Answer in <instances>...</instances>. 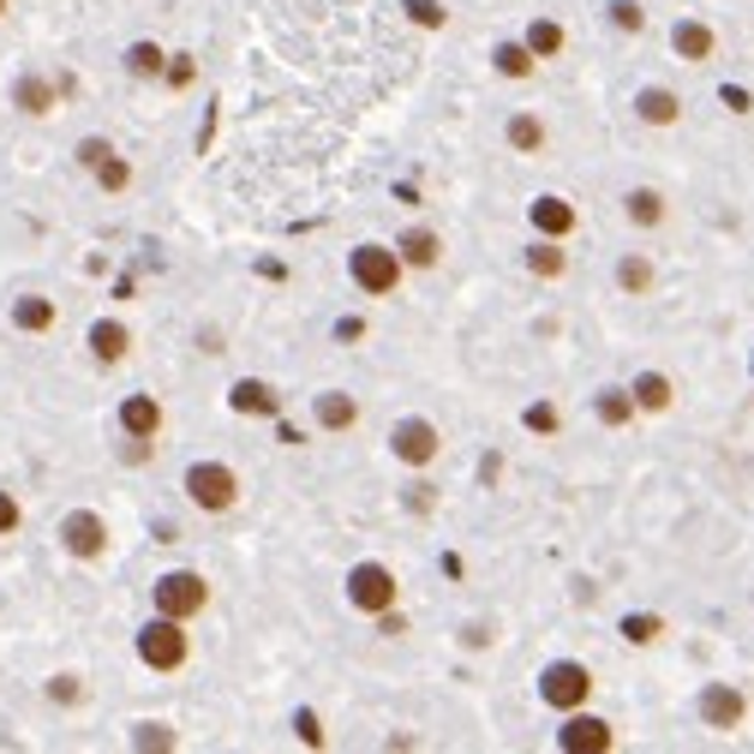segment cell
Here are the masks:
<instances>
[{
    "mask_svg": "<svg viewBox=\"0 0 754 754\" xmlns=\"http://www.w3.org/2000/svg\"><path fill=\"white\" fill-rule=\"evenodd\" d=\"M109 151H114V144H109V138H79V168H84V174H91V168H96V162H102V156H109Z\"/></svg>",
    "mask_w": 754,
    "mask_h": 754,
    "instance_id": "obj_39",
    "label": "cell"
},
{
    "mask_svg": "<svg viewBox=\"0 0 754 754\" xmlns=\"http://www.w3.org/2000/svg\"><path fill=\"white\" fill-rule=\"evenodd\" d=\"M7 7H12V0H0V19H7Z\"/></svg>",
    "mask_w": 754,
    "mask_h": 754,
    "instance_id": "obj_42",
    "label": "cell"
},
{
    "mask_svg": "<svg viewBox=\"0 0 754 754\" xmlns=\"http://www.w3.org/2000/svg\"><path fill=\"white\" fill-rule=\"evenodd\" d=\"M49 694L54 706H84V676H72V671H61V676H49Z\"/></svg>",
    "mask_w": 754,
    "mask_h": 754,
    "instance_id": "obj_32",
    "label": "cell"
},
{
    "mask_svg": "<svg viewBox=\"0 0 754 754\" xmlns=\"http://www.w3.org/2000/svg\"><path fill=\"white\" fill-rule=\"evenodd\" d=\"M54 102H61V79H49V72H19V79H12V109L19 114L49 121Z\"/></svg>",
    "mask_w": 754,
    "mask_h": 754,
    "instance_id": "obj_12",
    "label": "cell"
},
{
    "mask_svg": "<svg viewBox=\"0 0 754 754\" xmlns=\"http://www.w3.org/2000/svg\"><path fill=\"white\" fill-rule=\"evenodd\" d=\"M402 270H407V264L395 258V246L365 240V246H353V251H348V276H353V288L372 293V300H383V293L402 288Z\"/></svg>",
    "mask_w": 754,
    "mask_h": 754,
    "instance_id": "obj_3",
    "label": "cell"
},
{
    "mask_svg": "<svg viewBox=\"0 0 754 754\" xmlns=\"http://www.w3.org/2000/svg\"><path fill=\"white\" fill-rule=\"evenodd\" d=\"M114 425H121V437L132 443H156L162 437V402L151 390H132L121 407H114Z\"/></svg>",
    "mask_w": 754,
    "mask_h": 754,
    "instance_id": "obj_11",
    "label": "cell"
},
{
    "mask_svg": "<svg viewBox=\"0 0 754 754\" xmlns=\"http://www.w3.org/2000/svg\"><path fill=\"white\" fill-rule=\"evenodd\" d=\"M228 407L240 413V420H282V395H276V383H264V378H240V383H234Z\"/></svg>",
    "mask_w": 754,
    "mask_h": 754,
    "instance_id": "obj_13",
    "label": "cell"
},
{
    "mask_svg": "<svg viewBox=\"0 0 754 754\" xmlns=\"http://www.w3.org/2000/svg\"><path fill=\"white\" fill-rule=\"evenodd\" d=\"M192 79H198V66H192V54H168V66H162V84H168V91H186Z\"/></svg>",
    "mask_w": 754,
    "mask_h": 754,
    "instance_id": "obj_35",
    "label": "cell"
},
{
    "mask_svg": "<svg viewBox=\"0 0 754 754\" xmlns=\"http://www.w3.org/2000/svg\"><path fill=\"white\" fill-rule=\"evenodd\" d=\"M151 605H156L162 617H180V623H192V617L210 611V581H204L198 569H168V575H156Z\"/></svg>",
    "mask_w": 754,
    "mask_h": 754,
    "instance_id": "obj_1",
    "label": "cell"
},
{
    "mask_svg": "<svg viewBox=\"0 0 754 754\" xmlns=\"http://www.w3.org/2000/svg\"><path fill=\"white\" fill-rule=\"evenodd\" d=\"M492 66L503 72V79H534V72H539V61H534V49H527V42H497Z\"/></svg>",
    "mask_w": 754,
    "mask_h": 754,
    "instance_id": "obj_26",
    "label": "cell"
},
{
    "mask_svg": "<svg viewBox=\"0 0 754 754\" xmlns=\"http://www.w3.org/2000/svg\"><path fill=\"white\" fill-rule=\"evenodd\" d=\"M521 425H527V432H539V437H551L557 425H564V413H557L551 402H534V407L521 413Z\"/></svg>",
    "mask_w": 754,
    "mask_h": 754,
    "instance_id": "obj_33",
    "label": "cell"
},
{
    "mask_svg": "<svg viewBox=\"0 0 754 754\" xmlns=\"http://www.w3.org/2000/svg\"><path fill=\"white\" fill-rule=\"evenodd\" d=\"M138 659L151 664V671H180V664L192 659V634L180 617H151V623L138 629Z\"/></svg>",
    "mask_w": 754,
    "mask_h": 754,
    "instance_id": "obj_6",
    "label": "cell"
},
{
    "mask_svg": "<svg viewBox=\"0 0 754 754\" xmlns=\"http://www.w3.org/2000/svg\"><path fill=\"white\" fill-rule=\"evenodd\" d=\"M611 24L617 31H647V12H641V0H611Z\"/></svg>",
    "mask_w": 754,
    "mask_h": 754,
    "instance_id": "obj_34",
    "label": "cell"
},
{
    "mask_svg": "<svg viewBox=\"0 0 754 754\" xmlns=\"http://www.w3.org/2000/svg\"><path fill=\"white\" fill-rule=\"evenodd\" d=\"M653 282H659V270H653L647 251H629V258L617 264V288H623V293H653Z\"/></svg>",
    "mask_w": 754,
    "mask_h": 754,
    "instance_id": "obj_28",
    "label": "cell"
},
{
    "mask_svg": "<svg viewBox=\"0 0 754 754\" xmlns=\"http://www.w3.org/2000/svg\"><path fill=\"white\" fill-rule=\"evenodd\" d=\"M503 138H509V151L515 156H539L545 151V138H551V132H545V121L539 114H509V126H503Z\"/></svg>",
    "mask_w": 754,
    "mask_h": 754,
    "instance_id": "obj_23",
    "label": "cell"
},
{
    "mask_svg": "<svg viewBox=\"0 0 754 754\" xmlns=\"http://www.w3.org/2000/svg\"><path fill=\"white\" fill-rule=\"evenodd\" d=\"M12 330L19 335H49L54 330V300L49 293H19V300H12Z\"/></svg>",
    "mask_w": 754,
    "mask_h": 754,
    "instance_id": "obj_19",
    "label": "cell"
},
{
    "mask_svg": "<svg viewBox=\"0 0 754 754\" xmlns=\"http://www.w3.org/2000/svg\"><path fill=\"white\" fill-rule=\"evenodd\" d=\"M293 731H300V743H323V731H318V713H293Z\"/></svg>",
    "mask_w": 754,
    "mask_h": 754,
    "instance_id": "obj_40",
    "label": "cell"
},
{
    "mask_svg": "<svg viewBox=\"0 0 754 754\" xmlns=\"http://www.w3.org/2000/svg\"><path fill=\"white\" fill-rule=\"evenodd\" d=\"M724 109H731V114H748V91H736V84H731V91H724Z\"/></svg>",
    "mask_w": 754,
    "mask_h": 754,
    "instance_id": "obj_41",
    "label": "cell"
},
{
    "mask_svg": "<svg viewBox=\"0 0 754 754\" xmlns=\"http://www.w3.org/2000/svg\"><path fill=\"white\" fill-rule=\"evenodd\" d=\"M521 42L534 49V61H557V54H564V42H569V31H564L557 19H534V24L521 31Z\"/></svg>",
    "mask_w": 754,
    "mask_h": 754,
    "instance_id": "obj_24",
    "label": "cell"
},
{
    "mask_svg": "<svg viewBox=\"0 0 754 754\" xmlns=\"http://www.w3.org/2000/svg\"><path fill=\"white\" fill-rule=\"evenodd\" d=\"M664 634V617H653V611H634V617H623V641L629 647H653Z\"/></svg>",
    "mask_w": 754,
    "mask_h": 754,
    "instance_id": "obj_31",
    "label": "cell"
},
{
    "mask_svg": "<svg viewBox=\"0 0 754 754\" xmlns=\"http://www.w3.org/2000/svg\"><path fill=\"white\" fill-rule=\"evenodd\" d=\"M162 66H168V54H162V42H132L126 49V72L144 84H162Z\"/></svg>",
    "mask_w": 754,
    "mask_h": 754,
    "instance_id": "obj_29",
    "label": "cell"
},
{
    "mask_svg": "<svg viewBox=\"0 0 754 754\" xmlns=\"http://www.w3.org/2000/svg\"><path fill=\"white\" fill-rule=\"evenodd\" d=\"M180 485H186L192 509H204V515H228L240 503V473L228 462H192Z\"/></svg>",
    "mask_w": 754,
    "mask_h": 754,
    "instance_id": "obj_2",
    "label": "cell"
},
{
    "mask_svg": "<svg viewBox=\"0 0 754 754\" xmlns=\"http://www.w3.org/2000/svg\"><path fill=\"white\" fill-rule=\"evenodd\" d=\"M634 114H641L647 126H676L683 121V96L664 91V84H641V91H634Z\"/></svg>",
    "mask_w": 754,
    "mask_h": 754,
    "instance_id": "obj_18",
    "label": "cell"
},
{
    "mask_svg": "<svg viewBox=\"0 0 754 754\" xmlns=\"http://www.w3.org/2000/svg\"><path fill=\"white\" fill-rule=\"evenodd\" d=\"M84 342H91V360L96 365H121L126 353H132V330L121 318H96L91 330H84Z\"/></svg>",
    "mask_w": 754,
    "mask_h": 754,
    "instance_id": "obj_16",
    "label": "cell"
},
{
    "mask_svg": "<svg viewBox=\"0 0 754 754\" xmlns=\"http://www.w3.org/2000/svg\"><path fill=\"white\" fill-rule=\"evenodd\" d=\"M527 221H534V234H539V240H569V234H575V221H581V216H575V204H569V198L545 192V198L527 204Z\"/></svg>",
    "mask_w": 754,
    "mask_h": 754,
    "instance_id": "obj_14",
    "label": "cell"
},
{
    "mask_svg": "<svg viewBox=\"0 0 754 754\" xmlns=\"http://www.w3.org/2000/svg\"><path fill=\"white\" fill-rule=\"evenodd\" d=\"M395 258H402L407 270H432V264L443 258V240L432 228H407L402 240H395Z\"/></svg>",
    "mask_w": 754,
    "mask_h": 754,
    "instance_id": "obj_21",
    "label": "cell"
},
{
    "mask_svg": "<svg viewBox=\"0 0 754 754\" xmlns=\"http://www.w3.org/2000/svg\"><path fill=\"white\" fill-rule=\"evenodd\" d=\"M593 413H599V425H611V432H617V425H629V420H634V413H641V407H634V395H629V390H617V383H605V390L593 395Z\"/></svg>",
    "mask_w": 754,
    "mask_h": 754,
    "instance_id": "obj_25",
    "label": "cell"
},
{
    "mask_svg": "<svg viewBox=\"0 0 754 754\" xmlns=\"http://www.w3.org/2000/svg\"><path fill=\"white\" fill-rule=\"evenodd\" d=\"M132 748H174L168 724H132Z\"/></svg>",
    "mask_w": 754,
    "mask_h": 754,
    "instance_id": "obj_36",
    "label": "cell"
},
{
    "mask_svg": "<svg viewBox=\"0 0 754 754\" xmlns=\"http://www.w3.org/2000/svg\"><path fill=\"white\" fill-rule=\"evenodd\" d=\"M694 713H701L706 731H736V724L748 719V694L736 683H706L701 701H694Z\"/></svg>",
    "mask_w": 754,
    "mask_h": 754,
    "instance_id": "obj_9",
    "label": "cell"
},
{
    "mask_svg": "<svg viewBox=\"0 0 754 754\" xmlns=\"http://www.w3.org/2000/svg\"><path fill=\"white\" fill-rule=\"evenodd\" d=\"M617 736L611 724H605L599 713H587V706H575V713H564V731H557V748L564 754H605Z\"/></svg>",
    "mask_w": 754,
    "mask_h": 754,
    "instance_id": "obj_10",
    "label": "cell"
},
{
    "mask_svg": "<svg viewBox=\"0 0 754 754\" xmlns=\"http://www.w3.org/2000/svg\"><path fill=\"white\" fill-rule=\"evenodd\" d=\"M312 420H318V432H353L360 425V402L348 390H323L312 395Z\"/></svg>",
    "mask_w": 754,
    "mask_h": 754,
    "instance_id": "obj_17",
    "label": "cell"
},
{
    "mask_svg": "<svg viewBox=\"0 0 754 754\" xmlns=\"http://www.w3.org/2000/svg\"><path fill=\"white\" fill-rule=\"evenodd\" d=\"M342 593L360 617H378V611H390V605H402V581H395L390 564H353Z\"/></svg>",
    "mask_w": 754,
    "mask_h": 754,
    "instance_id": "obj_5",
    "label": "cell"
},
{
    "mask_svg": "<svg viewBox=\"0 0 754 754\" xmlns=\"http://www.w3.org/2000/svg\"><path fill=\"white\" fill-rule=\"evenodd\" d=\"M390 455L402 467H413V473H425L443 455V432L432 420H420V413H407V420H395L390 425Z\"/></svg>",
    "mask_w": 754,
    "mask_h": 754,
    "instance_id": "obj_7",
    "label": "cell"
},
{
    "mask_svg": "<svg viewBox=\"0 0 754 754\" xmlns=\"http://www.w3.org/2000/svg\"><path fill=\"white\" fill-rule=\"evenodd\" d=\"M713 49H719V37H713V24H706V19H676L671 24V54H676V61L701 66V61H713Z\"/></svg>",
    "mask_w": 754,
    "mask_h": 754,
    "instance_id": "obj_15",
    "label": "cell"
},
{
    "mask_svg": "<svg viewBox=\"0 0 754 754\" xmlns=\"http://www.w3.org/2000/svg\"><path fill=\"white\" fill-rule=\"evenodd\" d=\"M527 270H534L539 282H557V276L569 270V251H564V240H539V246H527Z\"/></svg>",
    "mask_w": 754,
    "mask_h": 754,
    "instance_id": "obj_27",
    "label": "cell"
},
{
    "mask_svg": "<svg viewBox=\"0 0 754 754\" xmlns=\"http://www.w3.org/2000/svg\"><path fill=\"white\" fill-rule=\"evenodd\" d=\"M91 180H96L102 192H114V198H121V192L132 186V162H126L121 151H109V156H102L96 168H91Z\"/></svg>",
    "mask_w": 754,
    "mask_h": 754,
    "instance_id": "obj_30",
    "label": "cell"
},
{
    "mask_svg": "<svg viewBox=\"0 0 754 754\" xmlns=\"http://www.w3.org/2000/svg\"><path fill=\"white\" fill-rule=\"evenodd\" d=\"M629 395H634V407L641 413H671V402H676V383L664 378V372H641L629 383Z\"/></svg>",
    "mask_w": 754,
    "mask_h": 754,
    "instance_id": "obj_22",
    "label": "cell"
},
{
    "mask_svg": "<svg viewBox=\"0 0 754 754\" xmlns=\"http://www.w3.org/2000/svg\"><path fill=\"white\" fill-rule=\"evenodd\" d=\"M539 701L551 706V713H575V706L593 701V671H587L581 659H551L539 671Z\"/></svg>",
    "mask_w": 754,
    "mask_h": 754,
    "instance_id": "obj_4",
    "label": "cell"
},
{
    "mask_svg": "<svg viewBox=\"0 0 754 754\" xmlns=\"http://www.w3.org/2000/svg\"><path fill=\"white\" fill-rule=\"evenodd\" d=\"M54 539H61L66 557H79V564H96V557L109 551V521H102L96 509H66L61 527H54Z\"/></svg>",
    "mask_w": 754,
    "mask_h": 754,
    "instance_id": "obj_8",
    "label": "cell"
},
{
    "mask_svg": "<svg viewBox=\"0 0 754 754\" xmlns=\"http://www.w3.org/2000/svg\"><path fill=\"white\" fill-rule=\"evenodd\" d=\"M623 221L629 228H659L664 221V192L659 186H629L623 192Z\"/></svg>",
    "mask_w": 754,
    "mask_h": 754,
    "instance_id": "obj_20",
    "label": "cell"
},
{
    "mask_svg": "<svg viewBox=\"0 0 754 754\" xmlns=\"http://www.w3.org/2000/svg\"><path fill=\"white\" fill-rule=\"evenodd\" d=\"M407 12H413V24H420V31H443V19H450L437 0H407Z\"/></svg>",
    "mask_w": 754,
    "mask_h": 754,
    "instance_id": "obj_37",
    "label": "cell"
},
{
    "mask_svg": "<svg viewBox=\"0 0 754 754\" xmlns=\"http://www.w3.org/2000/svg\"><path fill=\"white\" fill-rule=\"evenodd\" d=\"M24 527V509H19V497L12 492H0V539H12Z\"/></svg>",
    "mask_w": 754,
    "mask_h": 754,
    "instance_id": "obj_38",
    "label": "cell"
}]
</instances>
